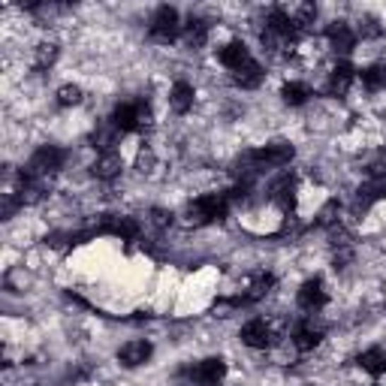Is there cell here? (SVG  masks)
<instances>
[{
    "instance_id": "6da1fadb",
    "label": "cell",
    "mask_w": 386,
    "mask_h": 386,
    "mask_svg": "<svg viewBox=\"0 0 386 386\" xmlns=\"http://www.w3.org/2000/svg\"><path fill=\"white\" fill-rule=\"evenodd\" d=\"M226 209H230V197L226 193H206L197 202H190L185 209V221L190 226H202V223H214L226 218Z\"/></svg>"
},
{
    "instance_id": "7a4b0ae2",
    "label": "cell",
    "mask_w": 386,
    "mask_h": 386,
    "mask_svg": "<svg viewBox=\"0 0 386 386\" xmlns=\"http://www.w3.org/2000/svg\"><path fill=\"white\" fill-rule=\"evenodd\" d=\"M64 163V151L58 148H52V145H42V148L33 151V157L28 160V169H25V178H45V175H52V172H58Z\"/></svg>"
},
{
    "instance_id": "3957f363",
    "label": "cell",
    "mask_w": 386,
    "mask_h": 386,
    "mask_svg": "<svg viewBox=\"0 0 386 386\" xmlns=\"http://www.w3.org/2000/svg\"><path fill=\"white\" fill-rule=\"evenodd\" d=\"M112 124L121 133H130L136 127H142V124H151V109L145 103H121L115 109V115H112Z\"/></svg>"
},
{
    "instance_id": "277c9868",
    "label": "cell",
    "mask_w": 386,
    "mask_h": 386,
    "mask_svg": "<svg viewBox=\"0 0 386 386\" xmlns=\"http://www.w3.org/2000/svg\"><path fill=\"white\" fill-rule=\"evenodd\" d=\"M178 30H181V25H178V13H175V9L172 6H160V9H157L154 18H151V28H148L151 40L172 42L178 37Z\"/></svg>"
},
{
    "instance_id": "5b68a950",
    "label": "cell",
    "mask_w": 386,
    "mask_h": 386,
    "mask_svg": "<svg viewBox=\"0 0 386 386\" xmlns=\"http://www.w3.org/2000/svg\"><path fill=\"white\" fill-rule=\"evenodd\" d=\"M293 145H287V142H271V145H266V148H259V151H254L251 154V160H254V166L257 169H266V166H287L290 160H293Z\"/></svg>"
},
{
    "instance_id": "8992f818",
    "label": "cell",
    "mask_w": 386,
    "mask_h": 386,
    "mask_svg": "<svg viewBox=\"0 0 386 386\" xmlns=\"http://www.w3.org/2000/svg\"><path fill=\"white\" fill-rule=\"evenodd\" d=\"M97 233H109V235H118L121 242H130V238L139 235V221L118 218V214H103V221L97 223Z\"/></svg>"
},
{
    "instance_id": "52a82bcc",
    "label": "cell",
    "mask_w": 386,
    "mask_h": 386,
    "mask_svg": "<svg viewBox=\"0 0 386 386\" xmlns=\"http://www.w3.org/2000/svg\"><path fill=\"white\" fill-rule=\"evenodd\" d=\"M190 380L199 386H218L226 374V362L223 359H202L197 368H190Z\"/></svg>"
},
{
    "instance_id": "ba28073f",
    "label": "cell",
    "mask_w": 386,
    "mask_h": 386,
    "mask_svg": "<svg viewBox=\"0 0 386 386\" xmlns=\"http://www.w3.org/2000/svg\"><path fill=\"white\" fill-rule=\"evenodd\" d=\"M221 64L223 66H230L233 73H238L242 66H247V64H254V58H251V52H247V45L242 42V40H233V42H226L223 49H221Z\"/></svg>"
},
{
    "instance_id": "9c48e42d",
    "label": "cell",
    "mask_w": 386,
    "mask_h": 386,
    "mask_svg": "<svg viewBox=\"0 0 386 386\" xmlns=\"http://www.w3.org/2000/svg\"><path fill=\"white\" fill-rule=\"evenodd\" d=\"M296 299H299V308H305V311H320L323 305H326V290H323V281H320V278L305 281Z\"/></svg>"
},
{
    "instance_id": "30bf717a",
    "label": "cell",
    "mask_w": 386,
    "mask_h": 386,
    "mask_svg": "<svg viewBox=\"0 0 386 386\" xmlns=\"http://www.w3.org/2000/svg\"><path fill=\"white\" fill-rule=\"evenodd\" d=\"M326 37L332 42V49L341 54L353 52V45H356V33L350 30V25H344V21H332V25L326 28Z\"/></svg>"
},
{
    "instance_id": "8fae6325",
    "label": "cell",
    "mask_w": 386,
    "mask_h": 386,
    "mask_svg": "<svg viewBox=\"0 0 386 386\" xmlns=\"http://www.w3.org/2000/svg\"><path fill=\"white\" fill-rule=\"evenodd\" d=\"M242 341L254 350H266L271 344V329L266 326V320H251L242 329Z\"/></svg>"
},
{
    "instance_id": "7c38bea8",
    "label": "cell",
    "mask_w": 386,
    "mask_h": 386,
    "mask_svg": "<svg viewBox=\"0 0 386 386\" xmlns=\"http://www.w3.org/2000/svg\"><path fill=\"white\" fill-rule=\"evenodd\" d=\"M271 199H275L283 211H290L293 206H296V178L281 175L275 185H271Z\"/></svg>"
},
{
    "instance_id": "4fadbf2b",
    "label": "cell",
    "mask_w": 386,
    "mask_h": 386,
    "mask_svg": "<svg viewBox=\"0 0 386 386\" xmlns=\"http://www.w3.org/2000/svg\"><path fill=\"white\" fill-rule=\"evenodd\" d=\"M118 359L127 368H139V365H145V362L151 359V344L148 341H130V344H124Z\"/></svg>"
},
{
    "instance_id": "5bb4252c",
    "label": "cell",
    "mask_w": 386,
    "mask_h": 386,
    "mask_svg": "<svg viewBox=\"0 0 386 386\" xmlns=\"http://www.w3.org/2000/svg\"><path fill=\"white\" fill-rule=\"evenodd\" d=\"M266 30H271L275 37H283V40H296V33H299L296 21H293L287 13H281V9H271L269 13V28Z\"/></svg>"
},
{
    "instance_id": "9a60e30c",
    "label": "cell",
    "mask_w": 386,
    "mask_h": 386,
    "mask_svg": "<svg viewBox=\"0 0 386 386\" xmlns=\"http://www.w3.org/2000/svg\"><path fill=\"white\" fill-rule=\"evenodd\" d=\"M121 169H124V163H121V157L115 154V151H106L100 160L94 163V175L100 178V181H112L115 175H121Z\"/></svg>"
},
{
    "instance_id": "2e32d148",
    "label": "cell",
    "mask_w": 386,
    "mask_h": 386,
    "mask_svg": "<svg viewBox=\"0 0 386 386\" xmlns=\"http://www.w3.org/2000/svg\"><path fill=\"white\" fill-rule=\"evenodd\" d=\"M169 106H172V112H178V115L190 112V106H193V88L187 82H175L172 85V94H169Z\"/></svg>"
},
{
    "instance_id": "e0dca14e",
    "label": "cell",
    "mask_w": 386,
    "mask_h": 386,
    "mask_svg": "<svg viewBox=\"0 0 386 386\" xmlns=\"http://www.w3.org/2000/svg\"><path fill=\"white\" fill-rule=\"evenodd\" d=\"M359 365L365 368L368 374H374V378H378V374L386 371V350H383V347H371V350H365V353L359 356Z\"/></svg>"
},
{
    "instance_id": "ac0fdd59",
    "label": "cell",
    "mask_w": 386,
    "mask_h": 386,
    "mask_svg": "<svg viewBox=\"0 0 386 386\" xmlns=\"http://www.w3.org/2000/svg\"><path fill=\"white\" fill-rule=\"evenodd\" d=\"M350 82H353V66H350V64H338L335 70H332V76H329V90L341 97L344 90L350 88Z\"/></svg>"
},
{
    "instance_id": "d6986e66",
    "label": "cell",
    "mask_w": 386,
    "mask_h": 386,
    "mask_svg": "<svg viewBox=\"0 0 386 386\" xmlns=\"http://www.w3.org/2000/svg\"><path fill=\"white\" fill-rule=\"evenodd\" d=\"M206 40H209V25L199 18H190L185 25V42L190 49H199V45H206Z\"/></svg>"
},
{
    "instance_id": "ffe728a7",
    "label": "cell",
    "mask_w": 386,
    "mask_h": 386,
    "mask_svg": "<svg viewBox=\"0 0 386 386\" xmlns=\"http://www.w3.org/2000/svg\"><path fill=\"white\" fill-rule=\"evenodd\" d=\"M320 329L314 326H299L296 335H293V344H296V350H302V353H308V350H314L317 344H320Z\"/></svg>"
},
{
    "instance_id": "44dd1931",
    "label": "cell",
    "mask_w": 386,
    "mask_h": 386,
    "mask_svg": "<svg viewBox=\"0 0 386 386\" xmlns=\"http://www.w3.org/2000/svg\"><path fill=\"white\" fill-rule=\"evenodd\" d=\"M233 82H235L238 88H257L259 82H263V66H259L257 61L247 64V66H242L238 73H233Z\"/></svg>"
},
{
    "instance_id": "7402d4cb",
    "label": "cell",
    "mask_w": 386,
    "mask_h": 386,
    "mask_svg": "<svg viewBox=\"0 0 386 386\" xmlns=\"http://www.w3.org/2000/svg\"><path fill=\"white\" fill-rule=\"evenodd\" d=\"M281 97H283V103L287 106H302V103H308V97H311V90L308 85H302V82H287L281 90Z\"/></svg>"
},
{
    "instance_id": "603a6c76",
    "label": "cell",
    "mask_w": 386,
    "mask_h": 386,
    "mask_svg": "<svg viewBox=\"0 0 386 386\" xmlns=\"http://www.w3.org/2000/svg\"><path fill=\"white\" fill-rule=\"evenodd\" d=\"M362 85L368 90H383L386 88V66L383 64H374L368 70H362Z\"/></svg>"
},
{
    "instance_id": "cb8c5ba5",
    "label": "cell",
    "mask_w": 386,
    "mask_h": 386,
    "mask_svg": "<svg viewBox=\"0 0 386 386\" xmlns=\"http://www.w3.org/2000/svg\"><path fill=\"white\" fill-rule=\"evenodd\" d=\"M54 61H58V45L54 42L37 45V54H33V66H37V70H49Z\"/></svg>"
},
{
    "instance_id": "d4e9b609",
    "label": "cell",
    "mask_w": 386,
    "mask_h": 386,
    "mask_svg": "<svg viewBox=\"0 0 386 386\" xmlns=\"http://www.w3.org/2000/svg\"><path fill=\"white\" fill-rule=\"evenodd\" d=\"M271 283H275V278H271V275H259V278L251 283V293L245 296V302H257V299H263L266 293L271 290Z\"/></svg>"
},
{
    "instance_id": "484cf974",
    "label": "cell",
    "mask_w": 386,
    "mask_h": 386,
    "mask_svg": "<svg viewBox=\"0 0 386 386\" xmlns=\"http://www.w3.org/2000/svg\"><path fill=\"white\" fill-rule=\"evenodd\" d=\"M58 103H61V106H78V103H82V88L64 85V88L58 90Z\"/></svg>"
},
{
    "instance_id": "4316f807",
    "label": "cell",
    "mask_w": 386,
    "mask_h": 386,
    "mask_svg": "<svg viewBox=\"0 0 386 386\" xmlns=\"http://www.w3.org/2000/svg\"><path fill=\"white\" fill-rule=\"evenodd\" d=\"M338 211H341V206L332 199V202H326V206L320 209V214H317V223L320 226H335L338 223Z\"/></svg>"
},
{
    "instance_id": "83f0119b",
    "label": "cell",
    "mask_w": 386,
    "mask_h": 386,
    "mask_svg": "<svg viewBox=\"0 0 386 386\" xmlns=\"http://www.w3.org/2000/svg\"><path fill=\"white\" fill-rule=\"evenodd\" d=\"M314 18H317V6H311V4H302V6L296 9V16H293L296 28H308V25H314Z\"/></svg>"
},
{
    "instance_id": "f1b7e54d",
    "label": "cell",
    "mask_w": 386,
    "mask_h": 386,
    "mask_svg": "<svg viewBox=\"0 0 386 386\" xmlns=\"http://www.w3.org/2000/svg\"><path fill=\"white\" fill-rule=\"evenodd\" d=\"M362 25V37H380V25H378V18H371V16H365L359 21Z\"/></svg>"
},
{
    "instance_id": "f546056e",
    "label": "cell",
    "mask_w": 386,
    "mask_h": 386,
    "mask_svg": "<svg viewBox=\"0 0 386 386\" xmlns=\"http://www.w3.org/2000/svg\"><path fill=\"white\" fill-rule=\"evenodd\" d=\"M151 221H154V226H166L169 221H172V214L163 211V209H154V211H151Z\"/></svg>"
},
{
    "instance_id": "4dcf8cb0",
    "label": "cell",
    "mask_w": 386,
    "mask_h": 386,
    "mask_svg": "<svg viewBox=\"0 0 386 386\" xmlns=\"http://www.w3.org/2000/svg\"><path fill=\"white\" fill-rule=\"evenodd\" d=\"M16 209H18V202L13 199V193H6V197H4V218H13Z\"/></svg>"
}]
</instances>
